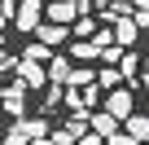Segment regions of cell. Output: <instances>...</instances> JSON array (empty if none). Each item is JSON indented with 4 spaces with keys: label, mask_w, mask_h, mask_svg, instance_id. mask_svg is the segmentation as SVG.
<instances>
[{
    "label": "cell",
    "mask_w": 149,
    "mask_h": 145,
    "mask_svg": "<svg viewBox=\"0 0 149 145\" xmlns=\"http://www.w3.org/2000/svg\"><path fill=\"white\" fill-rule=\"evenodd\" d=\"M44 22V0H22V5H13V27L26 35Z\"/></svg>",
    "instance_id": "2"
},
{
    "label": "cell",
    "mask_w": 149,
    "mask_h": 145,
    "mask_svg": "<svg viewBox=\"0 0 149 145\" xmlns=\"http://www.w3.org/2000/svg\"><path fill=\"white\" fill-rule=\"evenodd\" d=\"M136 70H140V57H136V53H123V57H118V75L136 79Z\"/></svg>",
    "instance_id": "14"
},
{
    "label": "cell",
    "mask_w": 149,
    "mask_h": 145,
    "mask_svg": "<svg viewBox=\"0 0 149 145\" xmlns=\"http://www.w3.org/2000/svg\"><path fill=\"white\" fill-rule=\"evenodd\" d=\"M136 35H140V27H136L127 13H118V18H114V31H110V40H114L118 48H132V44H136Z\"/></svg>",
    "instance_id": "4"
},
{
    "label": "cell",
    "mask_w": 149,
    "mask_h": 145,
    "mask_svg": "<svg viewBox=\"0 0 149 145\" xmlns=\"http://www.w3.org/2000/svg\"><path fill=\"white\" fill-rule=\"evenodd\" d=\"M92 27H97L92 18H74V22H70V35H79V40H84V35H92Z\"/></svg>",
    "instance_id": "16"
},
{
    "label": "cell",
    "mask_w": 149,
    "mask_h": 145,
    "mask_svg": "<svg viewBox=\"0 0 149 145\" xmlns=\"http://www.w3.org/2000/svg\"><path fill=\"white\" fill-rule=\"evenodd\" d=\"M44 79H48V75H44V66H40V62H26V57H22V66H18V84H22V88H40Z\"/></svg>",
    "instance_id": "7"
},
{
    "label": "cell",
    "mask_w": 149,
    "mask_h": 145,
    "mask_svg": "<svg viewBox=\"0 0 149 145\" xmlns=\"http://www.w3.org/2000/svg\"><path fill=\"white\" fill-rule=\"evenodd\" d=\"M70 5H74V9H79V13H84V9H88V0H70Z\"/></svg>",
    "instance_id": "19"
},
{
    "label": "cell",
    "mask_w": 149,
    "mask_h": 145,
    "mask_svg": "<svg viewBox=\"0 0 149 145\" xmlns=\"http://www.w3.org/2000/svg\"><path fill=\"white\" fill-rule=\"evenodd\" d=\"M140 70H145V75H140V79H145V84H149V53H145V57H140Z\"/></svg>",
    "instance_id": "18"
},
{
    "label": "cell",
    "mask_w": 149,
    "mask_h": 145,
    "mask_svg": "<svg viewBox=\"0 0 149 145\" xmlns=\"http://www.w3.org/2000/svg\"><path fill=\"white\" fill-rule=\"evenodd\" d=\"M101 110L114 114L118 123H123L127 114H136V97H132V88H110V92L101 97Z\"/></svg>",
    "instance_id": "1"
},
{
    "label": "cell",
    "mask_w": 149,
    "mask_h": 145,
    "mask_svg": "<svg viewBox=\"0 0 149 145\" xmlns=\"http://www.w3.org/2000/svg\"><path fill=\"white\" fill-rule=\"evenodd\" d=\"M66 84H70V88H88V84H92V70H88V66H70V79H66Z\"/></svg>",
    "instance_id": "13"
},
{
    "label": "cell",
    "mask_w": 149,
    "mask_h": 145,
    "mask_svg": "<svg viewBox=\"0 0 149 145\" xmlns=\"http://www.w3.org/2000/svg\"><path fill=\"white\" fill-rule=\"evenodd\" d=\"M44 75H48L53 84H66V79H70V57H57V53H53L48 66H44Z\"/></svg>",
    "instance_id": "10"
},
{
    "label": "cell",
    "mask_w": 149,
    "mask_h": 145,
    "mask_svg": "<svg viewBox=\"0 0 149 145\" xmlns=\"http://www.w3.org/2000/svg\"><path fill=\"white\" fill-rule=\"evenodd\" d=\"M101 145H110V141H101Z\"/></svg>",
    "instance_id": "21"
},
{
    "label": "cell",
    "mask_w": 149,
    "mask_h": 145,
    "mask_svg": "<svg viewBox=\"0 0 149 145\" xmlns=\"http://www.w3.org/2000/svg\"><path fill=\"white\" fill-rule=\"evenodd\" d=\"M35 40H40L44 48H57V44H66V40H70V27H57V22H40V27H35Z\"/></svg>",
    "instance_id": "5"
},
{
    "label": "cell",
    "mask_w": 149,
    "mask_h": 145,
    "mask_svg": "<svg viewBox=\"0 0 149 145\" xmlns=\"http://www.w3.org/2000/svg\"><path fill=\"white\" fill-rule=\"evenodd\" d=\"M22 101H26V88H22V84H13L9 92H0V110L13 114V119H22Z\"/></svg>",
    "instance_id": "8"
},
{
    "label": "cell",
    "mask_w": 149,
    "mask_h": 145,
    "mask_svg": "<svg viewBox=\"0 0 149 145\" xmlns=\"http://www.w3.org/2000/svg\"><path fill=\"white\" fill-rule=\"evenodd\" d=\"M79 18V9L70 5V0H44V22H57V27H70Z\"/></svg>",
    "instance_id": "3"
},
{
    "label": "cell",
    "mask_w": 149,
    "mask_h": 145,
    "mask_svg": "<svg viewBox=\"0 0 149 145\" xmlns=\"http://www.w3.org/2000/svg\"><path fill=\"white\" fill-rule=\"evenodd\" d=\"M114 9H132V0H114Z\"/></svg>",
    "instance_id": "20"
},
{
    "label": "cell",
    "mask_w": 149,
    "mask_h": 145,
    "mask_svg": "<svg viewBox=\"0 0 149 145\" xmlns=\"http://www.w3.org/2000/svg\"><path fill=\"white\" fill-rule=\"evenodd\" d=\"M88 127H92V136H101V141H105V136H114V132H118V119H114V114H105V110H88Z\"/></svg>",
    "instance_id": "6"
},
{
    "label": "cell",
    "mask_w": 149,
    "mask_h": 145,
    "mask_svg": "<svg viewBox=\"0 0 149 145\" xmlns=\"http://www.w3.org/2000/svg\"><path fill=\"white\" fill-rule=\"evenodd\" d=\"M13 22V0H0V31Z\"/></svg>",
    "instance_id": "17"
},
{
    "label": "cell",
    "mask_w": 149,
    "mask_h": 145,
    "mask_svg": "<svg viewBox=\"0 0 149 145\" xmlns=\"http://www.w3.org/2000/svg\"><path fill=\"white\" fill-rule=\"evenodd\" d=\"M5 145H9V141H5Z\"/></svg>",
    "instance_id": "22"
},
{
    "label": "cell",
    "mask_w": 149,
    "mask_h": 145,
    "mask_svg": "<svg viewBox=\"0 0 149 145\" xmlns=\"http://www.w3.org/2000/svg\"><path fill=\"white\" fill-rule=\"evenodd\" d=\"M70 57H74V62H97V57H101V44H97V40H74V44H70Z\"/></svg>",
    "instance_id": "11"
},
{
    "label": "cell",
    "mask_w": 149,
    "mask_h": 145,
    "mask_svg": "<svg viewBox=\"0 0 149 145\" xmlns=\"http://www.w3.org/2000/svg\"><path fill=\"white\" fill-rule=\"evenodd\" d=\"M118 79H123V75H118L114 66H105V70H97V75H92V84H97L101 92H110V88H118Z\"/></svg>",
    "instance_id": "12"
},
{
    "label": "cell",
    "mask_w": 149,
    "mask_h": 145,
    "mask_svg": "<svg viewBox=\"0 0 149 145\" xmlns=\"http://www.w3.org/2000/svg\"><path fill=\"white\" fill-rule=\"evenodd\" d=\"M123 123H127V136H132L136 145H145V141H149V114H127Z\"/></svg>",
    "instance_id": "9"
},
{
    "label": "cell",
    "mask_w": 149,
    "mask_h": 145,
    "mask_svg": "<svg viewBox=\"0 0 149 145\" xmlns=\"http://www.w3.org/2000/svg\"><path fill=\"white\" fill-rule=\"evenodd\" d=\"M48 57H53V48H44L40 40H35V44H26V62H48Z\"/></svg>",
    "instance_id": "15"
}]
</instances>
